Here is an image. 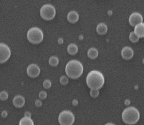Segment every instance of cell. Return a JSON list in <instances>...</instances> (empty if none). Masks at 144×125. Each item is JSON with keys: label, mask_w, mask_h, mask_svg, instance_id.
Returning a JSON list of instances; mask_svg holds the SVG:
<instances>
[{"label": "cell", "mask_w": 144, "mask_h": 125, "mask_svg": "<svg viewBox=\"0 0 144 125\" xmlns=\"http://www.w3.org/2000/svg\"><path fill=\"white\" fill-rule=\"evenodd\" d=\"M104 125H116L114 124V123H106V124H105Z\"/></svg>", "instance_id": "32"}, {"label": "cell", "mask_w": 144, "mask_h": 125, "mask_svg": "<svg viewBox=\"0 0 144 125\" xmlns=\"http://www.w3.org/2000/svg\"><path fill=\"white\" fill-rule=\"evenodd\" d=\"M79 40H83V35H79Z\"/></svg>", "instance_id": "33"}, {"label": "cell", "mask_w": 144, "mask_h": 125, "mask_svg": "<svg viewBox=\"0 0 144 125\" xmlns=\"http://www.w3.org/2000/svg\"><path fill=\"white\" fill-rule=\"evenodd\" d=\"M31 113L29 111H27L24 113V117H27V118H31Z\"/></svg>", "instance_id": "26"}, {"label": "cell", "mask_w": 144, "mask_h": 125, "mask_svg": "<svg viewBox=\"0 0 144 125\" xmlns=\"http://www.w3.org/2000/svg\"><path fill=\"white\" fill-rule=\"evenodd\" d=\"M79 19V14L75 11H71L67 15V20L69 22L72 24L76 23Z\"/></svg>", "instance_id": "12"}, {"label": "cell", "mask_w": 144, "mask_h": 125, "mask_svg": "<svg viewBox=\"0 0 144 125\" xmlns=\"http://www.w3.org/2000/svg\"><path fill=\"white\" fill-rule=\"evenodd\" d=\"M27 39L31 43L39 44L44 39V33L39 27H32L27 32Z\"/></svg>", "instance_id": "4"}, {"label": "cell", "mask_w": 144, "mask_h": 125, "mask_svg": "<svg viewBox=\"0 0 144 125\" xmlns=\"http://www.w3.org/2000/svg\"><path fill=\"white\" fill-rule=\"evenodd\" d=\"M139 39H140V38L137 35H136V33H135L134 32H132L130 33L129 40L131 42L137 43V42H138Z\"/></svg>", "instance_id": "19"}, {"label": "cell", "mask_w": 144, "mask_h": 125, "mask_svg": "<svg viewBox=\"0 0 144 125\" xmlns=\"http://www.w3.org/2000/svg\"><path fill=\"white\" fill-rule=\"evenodd\" d=\"M27 74L30 78H36L40 74V69L39 66L36 64H31L27 68Z\"/></svg>", "instance_id": "9"}, {"label": "cell", "mask_w": 144, "mask_h": 125, "mask_svg": "<svg viewBox=\"0 0 144 125\" xmlns=\"http://www.w3.org/2000/svg\"><path fill=\"white\" fill-rule=\"evenodd\" d=\"M58 43H59V44H60V45H62V44L64 43V39L62 37L59 38V39H58Z\"/></svg>", "instance_id": "30"}, {"label": "cell", "mask_w": 144, "mask_h": 125, "mask_svg": "<svg viewBox=\"0 0 144 125\" xmlns=\"http://www.w3.org/2000/svg\"><path fill=\"white\" fill-rule=\"evenodd\" d=\"M49 63L51 66L55 67L59 64V59L56 56H52L49 58Z\"/></svg>", "instance_id": "18"}, {"label": "cell", "mask_w": 144, "mask_h": 125, "mask_svg": "<svg viewBox=\"0 0 144 125\" xmlns=\"http://www.w3.org/2000/svg\"><path fill=\"white\" fill-rule=\"evenodd\" d=\"M78 48L75 43H70L67 47V52L69 55H74L78 53Z\"/></svg>", "instance_id": "16"}, {"label": "cell", "mask_w": 144, "mask_h": 125, "mask_svg": "<svg viewBox=\"0 0 144 125\" xmlns=\"http://www.w3.org/2000/svg\"><path fill=\"white\" fill-rule=\"evenodd\" d=\"M59 81H60V83L62 85H66L69 81L68 76H62L60 77Z\"/></svg>", "instance_id": "20"}, {"label": "cell", "mask_w": 144, "mask_h": 125, "mask_svg": "<svg viewBox=\"0 0 144 125\" xmlns=\"http://www.w3.org/2000/svg\"><path fill=\"white\" fill-rule=\"evenodd\" d=\"M89 95L92 98H96L99 96V91L98 89H91L89 92Z\"/></svg>", "instance_id": "21"}, {"label": "cell", "mask_w": 144, "mask_h": 125, "mask_svg": "<svg viewBox=\"0 0 144 125\" xmlns=\"http://www.w3.org/2000/svg\"><path fill=\"white\" fill-rule=\"evenodd\" d=\"M40 15L43 19L45 21H51L56 15V10L53 5L46 4L40 8Z\"/></svg>", "instance_id": "5"}, {"label": "cell", "mask_w": 144, "mask_h": 125, "mask_svg": "<svg viewBox=\"0 0 144 125\" xmlns=\"http://www.w3.org/2000/svg\"><path fill=\"white\" fill-rule=\"evenodd\" d=\"M74 116L69 110H64L59 115V123L60 125H73L74 122Z\"/></svg>", "instance_id": "6"}, {"label": "cell", "mask_w": 144, "mask_h": 125, "mask_svg": "<svg viewBox=\"0 0 144 125\" xmlns=\"http://www.w3.org/2000/svg\"><path fill=\"white\" fill-rule=\"evenodd\" d=\"M83 65L78 60H72L69 61L65 66V73L69 78L76 79L83 73Z\"/></svg>", "instance_id": "2"}, {"label": "cell", "mask_w": 144, "mask_h": 125, "mask_svg": "<svg viewBox=\"0 0 144 125\" xmlns=\"http://www.w3.org/2000/svg\"><path fill=\"white\" fill-rule=\"evenodd\" d=\"M35 105H36V107H40L42 105V102L40 100V99L36 100V102H35Z\"/></svg>", "instance_id": "25"}, {"label": "cell", "mask_w": 144, "mask_h": 125, "mask_svg": "<svg viewBox=\"0 0 144 125\" xmlns=\"http://www.w3.org/2000/svg\"><path fill=\"white\" fill-rule=\"evenodd\" d=\"M39 97L40 100H45L47 97V94L45 91H40L39 94Z\"/></svg>", "instance_id": "24"}, {"label": "cell", "mask_w": 144, "mask_h": 125, "mask_svg": "<svg viewBox=\"0 0 144 125\" xmlns=\"http://www.w3.org/2000/svg\"><path fill=\"white\" fill-rule=\"evenodd\" d=\"M142 63H143V64H144V58L143 59V60H142Z\"/></svg>", "instance_id": "35"}, {"label": "cell", "mask_w": 144, "mask_h": 125, "mask_svg": "<svg viewBox=\"0 0 144 125\" xmlns=\"http://www.w3.org/2000/svg\"><path fill=\"white\" fill-rule=\"evenodd\" d=\"M96 32L98 33L99 35H104L108 32V26L105 23H99V24L97 26L96 29Z\"/></svg>", "instance_id": "13"}, {"label": "cell", "mask_w": 144, "mask_h": 125, "mask_svg": "<svg viewBox=\"0 0 144 125\" xmlns=\"http://www.w3.org/2000/svg\"><path fill=\"white\" fill-rule=\"evenodd\" d=\"M134 55L133 49L130 46H124L121 51V56L125 60H129Z\"/></svg>", "instance_id": "10"}, {"label": "cell", "mask_w": 144, "mask_h": 125, "mask_svg": "<svg viewBox=\"0 0 144 125\" xmlns=\"http://www.w3.org/2000/svg\"><path fill=\"white\" fill-rule=\"evenodd\" d=\"M72 104H73V106H77V105H78V100L76 99V98L73 99V101H72Z\"/></svg>", "instance_id": "28"}, {"label": "cell", "mask_w": 144, "mask_h": 125, "mask_svg": "<svg viewBox=\"0 0 144 125\" xmlns=\"http://www.w3.org/2000/svg\"><path fill=\"white\" fill-rule=\"evenodd\" d=\"M11 50L8 45L6 44L1 43H0V63H6L9 59L11 56Z\"/></svg>", "instance_id": "7"}, {"label": "cell", "mask_w": 144, "mask_h": 125, "mask_svg": "<svg viewBox=\"0 0 144 125\" xmlns=\"http://www.w3.org/2000/svg\"><path fill=\"white\" fill-rule=\"evenodd\" d=\"M1 117L2 118H6L7 117V112L6 110H4L1 112Z\"/></svg>", "instance_id": "27"}, {"label": "cell", "mask_w": 144, "mask_h": 125, "mask_svg": "<svg viewBox=\"0 0 144 125\" xmlns=\"http://www.w3.org/2000/svg\"><path fill=\"white\" fill-rule=\"evenodd\" d=\"M98 55H99V52L96 48H91L88 50V52H87V55L91 60H94V59L97 58Z\"/></svg>", "instance_id": "15"}, {"label": "cell", "mask_w": 144, "mask_h": 125, "mask_svg": "<svg viewBox=\"0 0 144 125\" xmlns=\"http://www.w3.org/2000/svg\"><path fill=\"white\" fill-rule=\"evenodd\" d=\"M19 125H34L33 120L31 118H27V117H23L21 118L19 121Z\"/></svg>", "instance_id": "17"}, {"label": "cell", "mask_w": 144, "mask_h": 125, "mask_svg": "<svg viewBox=\"0 0 144 125\" xmlns=\"http://www.w3.org/2000/svg\"><path fill=\"white\" fill-rule=\"evenodd\" d=\"M122 120L126 125L136 124L140 120L139 111L134 107H127L122 112Z\"/></svg>", "instance_id": "3"}, {"label": "cell", "mask_w": 144, "mask_h": 125, "mask_svg": "<svg viewBox=\"0 0 144 125\" xmlns=\"http://www.w3.org/2000/svg\"><path fill=\"white\" fill-rule=\"evenodd\" d=\"M134 32L136 35L139 38H144V23L140 24L136 26L134 28Z\"/></svg>", "instance_id": "14"}, {"label": "cell", "mask_w": 144, "mask_h": 125, "mask_svg": "<svg viewBox=\"0 0 144 125\" xmlns=\"http://www.w3.org/2000/svg\"><path fill=\"white\" fill-rule=\"evenodd\" d=\"M86 83L89 89L99 90L104 85L105 79L103 73L99 71L93 70L87 75Z\"/></svg>", "instance_id": "1"}, {"label": "cell", "mask_w": 144, "mask_h": 125, "mask_svg": "<svg viewBox=\"0 0 144 125\" xmlns=\"http://www.w3.org/2000/svg\"><path fill=\"white\" fill-rule=\"evenodd\" d=\"M131 103V100H130L129 99H126V100H125V101H124L125 105H126V106L130 105Z\"/></svg>", "instance_id": "29"}, {"label": "cell", "mask_w": 144, "mask_h": 125, "mask_svg": "<svg viewBox=\"0 0 144 125\" xmlns=\"http://www.w3.org/2000/svg\"><path fill=\"white\" fill-rule=\"evenodd\" d=\"M43 87L44 89H49L52 87V83L49 79H45L43 83Z\"/></svg>", "instance_id": "23"}, {"label": "cell", "mask_w": 144, "mask_h": 125, "mask_svg": "<svg viewBox=\"0 0 144 125\" xmlns=\"http://www.w3.org/2000/svg\"><path fill=\"white\" fill-rule=\"evenodd\" d=\"M138 88H139L138 85H136V86H135V89H138Z\"/></svg>", "instance_id": "34"}, {"label": "cell", "mask_w": 144, "mask_h": 125, "mask_svg": "<svg viewBox=\"0 0 144 125\" xmlns=\"http://www.w3.org/2000/svg\"><path fill=\"white\" fill-rule=\"evenodd\" d=\"M129 22L131 26L135 27L137 25L143 22V16L139 12H133L129 16Z\"/></svg>", "instance_id": "8"}, {"label": "cell", "mask_w": 144, "mask_h": 125, "mask_svg": "<svg viewBox=\"0 0 144 125\" xmlns=\"http://www.w3.org/2000/svg\"><path fill=\"white\" fill-rule=\"evenodd\" d=\"M8 97L9 95L7 92L3 90V91H1V92H0V99H1V100L2 101L6 100L8 98Z\"/></svg>", "instance_id": "22"}, {"label": "cell", "mask_w": 144, "mask_h": 125, "mask_svg": "<svg viewBox=\"0 0 144 125\" xmlns=\"http://www.w3.org/2000/svg\"><path fill=\"white\" fill-rule=\"evenodd\" d=\"M25 98L24 97H22L21 95H16L13 98L12 100V103L14 106L17 108H22L25 105Z\"/></svg>", "instance_id": "11"}, {"label": "cell", "mask_w": 144, "mask_h": 125, "mask_svg": "<svg viewBox=\"0 0 144 125\" xmlns=\"http://www.w3.org/2000/svg\"><path fill=\"white\" fill-rule=\"evenodd\" d=\"M108 14L109 16H111V15L112 14V11H111V10H109V11L108 12Z\"/></svg>", "instance_id": "31"}]
</instances>
